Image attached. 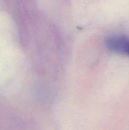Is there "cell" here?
I'll return each instance as SVG.
<instances>
[{
  "label": "cell",
  "instance_id": "obj_1",
  "mask_svg": "<svg viewBox=\"0 0 129 130\" xmlns=\"http://www.w3.org/2000/svg\"><path fill=\"white\" fill-rule=\"evenodd\" d=\"M105 46L111 52L129 57V37L111 35L105 39Z\"/></svg>",
  "mask_w": 129,
  "mask_h": 130
}]
</instances>
